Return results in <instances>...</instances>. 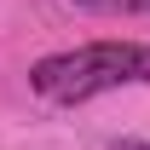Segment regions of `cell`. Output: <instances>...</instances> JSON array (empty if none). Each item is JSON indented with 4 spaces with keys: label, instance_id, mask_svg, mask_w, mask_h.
Masks as SVG:
<instances>
[{
    "label": "cell",
    "instance_id": "7a4b0ae2",
    "mask_svg": "<svg viewBox=\"0 0 150 150\" xmlns=\"http://www.w3.org/2000/svg\"><path fill=\"white\" fill-rule=\"evenodd\" d=\"M87 12H104V18H150V0H75Z\"/></svg>",
    "mask_w": 150,
    "mask_h": 150
},
{
    "label": "cell",
    "instance_id": "6da1fadb",
    "mask_svg": "<svg viewBox=\"0 0 150 150\" xmlns=\"http://www.w3.org/2000/svg\"><path fill=\"white\" fill-rule=\"evenodd\" d=\"M139 81V46L133 40H93L75 52H52L29 69V87L52 104H87V98Z\"/></svg>",
    "mask_w": 150,
    "mask_h": 150
},
{
    "label": "cell",
    "instance_id": "3957f363",
    "mask_svg": "<svg viewBox=\"0 0 150 150\" xmlns=\"http://www.w3.org/2000/svg\"><path fill=\"white\" fill-rule=\"evenodd\" d=\"M139 81H150V46H139Z\"/></svg>",
    "mask_w": 150,
    "mask_h": 150
},
{
    "label": "cell",
    "instance_id": "277c9868",
    "mask_svg": "<svg viewBox=\"0 0 150 150\" xmlns=\"http://www.w3.org/2000/svg\"><path fill=\"white\" fill-rule=\"evenodd\" d=\"M115 150H150V144H144V139H127V144H115Z\"/></svg>",
    "mask_w": 150,
    "mask_h": 150
}]
</instances>
